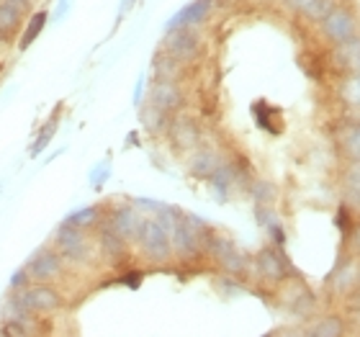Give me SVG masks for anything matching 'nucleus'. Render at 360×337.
Wrapping results in <instances>:
<instances>
[{
    "instance_id": "obj_1",
    "label": "nucleus",
    "mask_w": 360,
    "mask_h": 337,
    "mask_svg": "<svg viewBox=\"0 0 360 337\" xmlns=\"http://www.w3.org/2000/svg\"><path fill=\"white\" fill-rule=\"evenodd\" d=\"M139 245L147 255H150L152 260H167L170 257V250H173V242H170V232L165 229V224L160 222V219H144L142 222V229H139Z\"/></svg>"
},
{
    "instance_id": "obj_2",
    "label": "nucleus",
    "mask_w": 360,
    "mask_h": 337,
    "mask_svg": "<svg viewBox=\"0 0 360 337\" xmlns=\"http://www.w3.org/2000/svg\"><path fill=\"white\" fill-rule=\"evenodd\" d=\"M322 31L332 44L340 46L358 37V21L347 8H332L330 13L322 18Z\"/></svg>"
},
{
    "instance_id": "obj_3",
    "label": "nucleus",
    "mask_w": 360,
    "mask_h": 337,
    "mask_svg": "<svg viewBox=\"0 0 360 337\" xmlns=\"http://www.w3.org/2000/svg\"><path fill=\"white\" fill-rule=\"evenodd\" d=\"M165 46H167V54L175 57L178 62H191L201 52V39H198L195 31H191V26H175L167 34Z\"/></svg>"
},
{
    "instance_id": "obj_4",
    "label": "nucleus",
    "mask_w": 360,
    "mask_h": 337,
    "mask_svg": "<svg viewBox=\"0 0 360 337\" xmlns=\"http://www.w3.org/2000/svg\"><path fill=\"white\" fill-rule=\"evenodd\" d=\"M206 248H209V253L219 260V265L224 270H229V273H242V270L248 268V257L234 248L232 240H226V237H214V234H209V237H206Z\"/></svg>"
},
{
    "instance_id": "obj_5",
    "label": "nucleus",
    "mask_w": 360,
    "mask_h": 337,
    "mask_svg": "<svg viewBox=\"0 0 360 337\" xmlns=\"http://www.w3.org/2000/svg\"><path fill=\"white\" fill-rule=\"evenodd\" d=\"M57 250H60L62 257H68L72 262L88 260V242H85L80 227L75 224H62L57 229Z\"/></svg>"
},
{
    "instance_id": "obj_6",
    "label": "nucleus",
    "mask_w": 360,
    "mask_h": 337,
    "mask_svg": "<svg viewBox=\"0 0 360 337\" xmlns=\"http://www.w3.org/2000/svg\"><path fill=\"white\" fill-rule=\"evenodd\" d=\"M23 304L37 314V312H54L62 304V296L49 286H31L21 291Z\"/></svg>"
},
{
    "instance_id": "obj_7",
    "label": "nucleus",
    "mask_w": 360,
    "mask_h": 337,
    "mask_svg": "<svg viewBox=\"0 0 360 337\" xmlns=\"http://www.w3.org/2000/svg\"><path fill=\"white\" fill-rule=\"evenodd\" d=\"M26 273H29L31 281H49V278L60 276L62 273V255L52 253V250L39 253L37 257L26 265Z\"/></svg>"
},
{
    "instance_id": "obj_8",
    "label": "nucleus",
    "mask_w": 360,
    "mask_h": 337,
    "mask_svg": "<svg viewBox=\"0 0 360 337\" xmlns=\"http://www.w3.org/2000/svg\"><path fill=\"white\" fill-rule=\"evenodd\" d=\"M142 222L144 219L139 217L134 209H129V206L116 209L111 214V219H108V224H111L124 240H136V237H139V229H142Z\"/></svg>"
},
{
    "instance_id": "obj_9",
    "label": "nucleus",
    "mask_w": 360,
    "mask_h": 337,
    "mask_svg": "<svg viewBox=\"0 0 360 337\" xmlns=\"http://www.w3.org/2000/svg\"><path fill=\"white\" fill-rule=\"evenodd\" d=\"M183 103V93L173 80H158L155 88H152V106H158L162 111H175Z\"/></svg>"
},
{
    "instance_id": "obj_10",
    "label": "nucleus",
    "mask_w": 360,
    "mask_h": 337,
    "mask_svg": "<svg viewBox=\"0 0 360 337\" xmlns=\"http://www.w3.org/2000/svg\"><path fill=\"white\" fill-rule=\"evenodd\" d=\"M257 268L268 281H283L285 270H288V262H285L283 255H278L276 250H263L257 255Z\"/></svg>"
},
{
    "instance_id": "obj_11",
    "label": "nucleus",
    "mask_w": 360,
    "mask_h": 337,
    "mask_svg": "<svg viewBox=\"0 0 360 337\" xmlns=\"http://www.w3.org/2000/svg\"><path fill=\"white\" fill-rule=\"evenodd\" d=\"M209 11H211V0H195V3L183 8L173 21L167 23V29H175V26H193V23L203 21V18L209 15Z\"/></svg>"
},
{
    "instance_id": "obj_12",
    "label": "nucleus",
    "mask_w": 360,
    "mask_h": 337,
    "mask_svg": "<svg viewBox=\"0 0 360 337\" xmlns=\"http://www.w3.org/2000/svg\"><path fill=\"white\" fill-rule=\"evenodd\" d=\"M124 242L127 240H124L111 224H105L103 229H101V250H103V255L111 262H119L121 257H124V250H127Z\"/></svg>"
},
{
    "instance_id": "obj_13",
    "label": "nucleus",
    "mask_w": 360,
    "mask_h": 337,
    "mask_svg": "<svg viewBox=\"0 0 360 337\" xmlns=\"http://www.w3.org/2000/svg\"><path fill=\"white\" fill-rule=\"evenodd\" d=\"M23 8L11 3V0H3L0 3V39H8L11 31H15V26L21 23Z\"/></svg>"
},
{
    "instance_id": "obj_14",
    "label": "nucleus",
    "mask_w": 360,
    "mask_h": 337,
    "mask_svg": "<svg viewBox=\"0 0 360 337\" xmlns=\"http://www.w3.org/2000/svg\"><path fill=\"white\" fill-rule=\"evenodd\" d=\"M173 142L178 144L180 150L193 147V144L198 142V129H195L188 119L175 121V124H173Z\"/></svg>"
},
{
    "instance_id": "obj_15",
    "label": "nucleus",
    "mask_w": 360,
    "mask_h": 337,
    "mask_svg": "<svg viewBox=\"0 0 360 337\" xmlns=\"http://www.w3.org/2000/svg\"><path fill=\"white\" fill-rule=\"evenodd\" d=\"M345 196H347V206H355L360 209V160H353V165L347 167L345 172Z\"/></svg>"
},
{
    "instance_id": "obj_16",
    "label": "nucleus",
    "mask_w": 360,
    "mask_h": 337,
    "mask_svg": "<svg viewBox=\"0 0 360 337\" xmlns=\"http://www.w3.org/2000/svg\"><path fill=\"white\" fill-rule=\"evenodd\" d=\"M217 167H219V163L214 152H201V155H195L193 163H191V172H193L195 178H209Z\"/></svg>"
},
{
    "instance_id": "obj_17",
    "label": "nucleus",
    "mask_w": 360,
    "mask_h": 337,
    "mask_svg": "<svg viewBox=\"0 0 360 337\" xmlns=\"http://www.w3.org/2000/svg\"><path fill=\"white\" fill-rule=\"evenodd\" d=\"M142 124L158 134V132H162L167 127V111H162L158 106H147L142 111Z\"/></svg>"
},
{
    "instance_id": "obj_18",
    "label": "nucleus",
    "mask_w": 360,
    "mask_h": 337,
    "mask_svg": "<svg viewBox=\"0 0 360 337\" xmlns=\"http://www.w3.org/2000/svg\"><path fill=\"white\" fill-rule=\"evenodd\" d=\"M340 46H342V54H340L342 65H345L347 70H353V72H360V39L355 37Z\"/></svg>"
},
{
    "instance_id": "obj_19",
    "label": "nucleus",
    "mask_w": 360,
    "mask_h": 337,
    "mask_svg": "<svg viewBox=\"0 0 360 337\" xmlns=\"http://www.w3.org/2000/svg\"><path fill=\"white\" fill-rule=\"evenodd\" d=\"M155 70H158V77L160 80H175L180 75V62L170 54H162L155 60Z\"/></svg>"
},
{
    "instance_id": "obj_20",
    "label": "nucleus",
    "mask_w": 360,
    "mask_h": 337,
    "mask_svg": "<svg viewBox=\"0 0 360 337\" xmlns=\"http://www.w3.org/2000/svg\"><path fill=\"white\" fill-rule=\"evenodd\" d=\"M340 96L345 101L347 106H353V108H360V72L350 75L342 83V90H340Z\"/></svg>"
},
{
    "instance_id": "obj_21",
    "label": "nucleus",
    "mask_w": 360,
    "mask_h": 337,
    "mask_svg": "<svg viewBox=\"0 0 360 337\" xmlns=\"http://www.w3.org/2000/svg\"><path fill=\"white\" fill-rule=\"evenodd\" d=\"M44 23H46V13L44 11H39L34 18H31V23L26 26V34H23V39H21V49H29L31 46V42L41 34V29H44Z\"/></svg>"
},
{
    "instance_id": "obj_22",
    "label": "nucleus",
    "mask_w": 360,
    "mask_h": 337,
    "mask_svg": "<svg viewBox=\"0 0 360 337\" xmlns=\"http://www.w3.org/2000/svg\"><path fill=\"white\" fill-rule=\"evenodd\" d=\"M332 8H335V0H311V3L304 8V15H307L309 21H322Z\"/></svg>"
},
{
    "instance_id": "obj_23",
    "label": "nucleus",
    "mask_w": 360,
    "mask_h": 337,
    "mask_svg": "<svg viewBox=\"0 0 360 337\" xmlns=\"http://www.w3.org/2000/svg\"><path fill=\"white\" fill-rule=\"evenodd\" d=\"M342 332H345V327H342V319H338V317H330V319H322V322L316 324L314 330H311V335L335 337V335H342Z\"/></svg>"
},
{
    "instance_id": "obj_24",
    "label": "nucleus",
    "mask_w": 360,
    "mask_h": 337,
    "mask_svg": "<svg viewBox=\"0 0 360 337\" xmlns=\"http://www.w3.org/2000/svg\"><path fill=\"white\" fill-rule=\"evenodd\" d=\"M345 152L350 160H360V124L345 134Z\"/></svg>"
},
{
    "instance_id": "obj_25",
    "label": "nucleus",
    "mask_w": 360,
    "mask_h": 337,
    "mask_svg": "<svg viewBox=\"0 0 360 337\" xmlns=\"http://www.w3.org/2000/svg\"><path fill=\"white\" fill-rule=\"evenodd\" d=\"M96 219H98V209H93V206H88V209H83V211H75L72 217L68 219L70 224H75V227H90V224H96Z\"/></svg>"
},
{
    "instance_id": "obj_26",
    "label": "nucleus",
    "mask_w": 360,
    "mask_h": 337,
    "mask_svg": "<svg viewBox=\"0 0 360 337\" xmlns=\"http://www.w3.org/2000/svg\"><path fill=\"white\" fill-rule=\"evenodd\" d=\"M54 129H57V119H52L44 129H41V134H39L37 144H34V155H39V152H41L46 144H49V139H52V134H54Z\"/></svg>"
},
{
    "instance_id": "obj_27",
    "label": "nucleus",
    "mask_w": 360,
    "mask_h": 337,
    "mask_svg": "<svg viewBox=\"0 0 360 337\" xmlns=\"http://www.w3.org/2000/svg\"><path fill=\"white\" fill-rule=\"evenodd\" d=\"M335 278H338V288H342V291H345V288H350V284H353V278H355V270L350 268V265H347L345 270H342V273H335Z\"/></svg>"
},
{
    "instance_id": "obj_28",
    "label": "nucleus",
    "mask_w": 360,
    "mask_h": 337,
    "mask_svg": "<svg viewBox=\"0 0 360 337\" xmlns=\"http://www.w3.org/2000/svg\"><path fill=\"white\" fill-rule=\"evenodd\" d=\"M273 193H276V191H273L270 186H265V183H257V186H255L257 201H270V198H273Z\"/></svg>"
},
{
    "instance_id": "obj_29",
    "label": "nucleus",
    "mask_w": 360,
    "mask_h": 337,
    "mask_svg": "<svg viewBox=\"0 0 360 337\" xmlns=\"http://www.w3.org/2000/svg\"><path fill=\"white\" fill-rule=\"evenodd\" d=\"M26 278H29V273H26V268L18 270V273H15V276H13V281H11V286H13V288H26Z\"/></svg>"
},
{
    "instance_id": "obj_30",
    "label": "nucleus",
    "mask_w": 360,
    "mask_h": 337,
    "mask_svg": "<svg viewBox=\"0 0 360 337\" xmlns=\"http://www.w3.org/2000/svg\"><path fill=\"white\" fill-rule=\"evenodd\" d=\"M288 3V8H293V11H299V13H304V8L311 3V0H285Z\"/></svg>"
},
{
    "instance_id": "obj_31",
    "label": "nucleus",
    "mask_w": 360,
    "mask_h": 337,
    "mask_svg": "<svg viewBox=\"0 0 360 337\" xmlns=\"http://www.w3.org/2000/svg\"><path fill=\"white\" fill-rule=\"evenodd\" d=\"M121 281H124L127 286H131V288H136V286H139V281H142V276H139V273H129V276H124Z\"/></svg>"
},
{
    "instance_id": "obj_32",
    "label": "nucleus",
    "mask_w": 360,
    "mask_h": 337,
    "mask_svg": "<svg viewBox=\"0 0 360 337\" xmlns=\"http://www.w3.org/2000/svg\"><path fill=\"white\" fill-rule=\"evenodd\" d=\"M11 3H15V6H21V8H26L31 3V0H11Z\"/></svg>"
},
{
    "instance_id": "obj_33",
    "label": "nucleus",
    "mask_w": 360,
    "mask_h": 337,
    "mask_svg": "<svg viewBox=\"0 0 360 337\" xmlns=\"http://www.w3.org/2000/svg\"><path fill=\"white\" fill-rule=\"evenodd\" d=\"M355 245H358V250H360V227L355 229Z\"/></svg>"
}]
</instances>
